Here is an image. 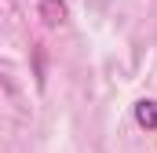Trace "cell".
Instances as JSON below:
<instances>
[{"label": "cell", "mask_w": 157, "mask_h": 153, "mask_svg": "<svg viewBox=\"0 0 157 153\" xmlns=\"http://www.w3.org/2000/svg\"><path fill=\"white\" fill-rule=\"evenodd\" d=\"M135 124L146 128V131H157V102H154V99L135 102Z\"/></svg>", "instance_id": "cell-2"}, {"label": "cell", "mask_w": 157, "mask_h": 153, "mask_svg": "<svg viewBox=\"0 0 157 153\" xmlns=\"http://www.w3.org/2000/svg\"><path fill=\"white\" fill-rule=\"evenodd\" d=\"M40 18H44V26H62L66 22V4L62 0H40Z\"/></svg>", "instance_id": "cell-1"}]
</instances>
